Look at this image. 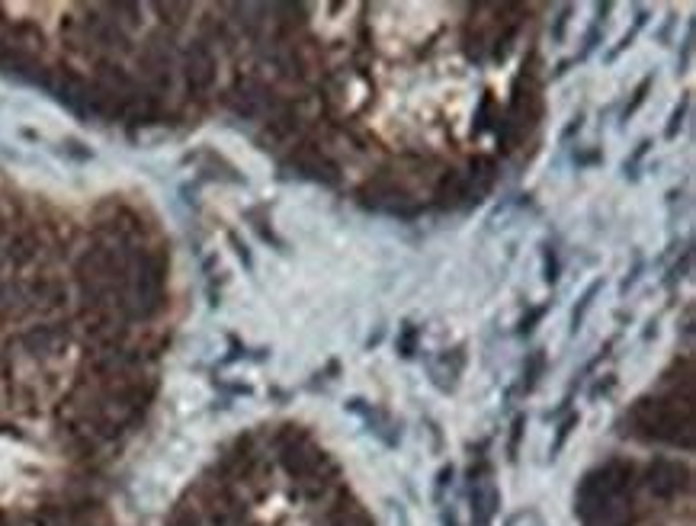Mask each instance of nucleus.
<instances>
[{
  "label": "nucleus",
  "mask_w": 696,
  "mask_h": 526,
  "mask_svg": "<svg viewBox=\"0 0 696 526\" xmlns=\"http://www.w3.org/2000/svg\"><path fill=\"white\" fill-rule=\"evenodd\" d=\"M280 456H283V466L292 478H308V482L321 478L324 462H328V456H324L305 433H289V437L283 440Z\"/></svg>",
  "instance_id": "1"
},
{
  "label": "nucleus",
  "mask_w": 696,
  "mask_h": 526,
  "mask_svg": "<svg viewBox=\"0 0 696 526\" xmlns=\"http://www.w3.org/2000/svg\"><path fill=\"white\" fill-rule=\"evenodd\" d=\"M289 164L296 167L302 177L318 180V183H328V187H334V183L340 180L337 164L321 148H315V145H299L296 151L289 154Z\"/></svg>",
  "instance_id": "2"
},
{
  "label": "nucleus",
  "mask_w": 696,
  "mask_h": 526,
  "mask_svg": "<svg viewBox=\"0 0 696 526\" xmlns=\"http://www.w3.org/2000/svg\"><path fill=\"white\" fill-rule=\"evenodd\" d=\"M183 74H187V87L190 94H206V90L215 84V58L206 49L203 42H196L187 52V65H183Z\"/></svg>",
  "instance_id": "3"
},
{
  "label": "nucleus",
  "mask_w": 696,
  "mask_h": 526,
  "mask_svg": "<svg viewBox=\"0 0 696 526\" xmlns=\"http://www.w3.org/2000/svg\"><path fill=\"white\" fill-rule=\"evenodd\" d=\"M687 482H690V472L684 466H677V462L661 459L648 469V488H652V494H658V498H674V494L687 488Z\"/></svg>",
  "instance_id": "4"
},
{
  "label": "nucleus",
  "mask_w": 696,
  "mask_h": 526,
  "mask_svg": "<svg viewBox=\"0 0 696 526\" xmlns=\"http://www.w3.org/2000/svg\"><path fill=\"white\" fill-rule=\"evenodd\" d=\"M498 504H501V494L488 478V472L472 475V520H475V526H491L494 514H498Z\"/></svg>",
  "instance_id": "5"
},
{
  "label": "nucleus",
  "mask_w": 696,
  "mask_h": 526,
  "mask_svg": "<svg viewBox=\"0 0 696 526\" xmlns=\"http://www.w3.org/2000/svg\"><path fill=\"white\" fill-rule=\"evenodd\" d=\"M472 190H469V180L466 174H459V170H450V174H443L440 183H437V203L443 209H450V206H459L462 199H469Z\"/></svg>",
  "instance_id": "6"
},
{
  "label": "nucleus",
  "mask_w": 696,
  "mask_h": 526,
  "mask_svg": "<svg viewBox=\"0 0 696 526\" xmlns=\"http://www.w3.org/2000/svg\"><path fill=\"white\" fill-rule=\"evenodd\" d=\"M543 369H546V353L536 350L533 357L527 360V369H523V392L533 389V385L539 382V376H543Z\"/></svg>",
  "instance_id": "7"
},
{
  "label": "nucleus",
  "mask_w": 696,
  "mask_h": 526,
  "mask_svg": "<svg viewBox=\"0 0 696 526\" xmlns=\"http://www.w3.org/2000/svg\"><path fill=\"white\" fill-rule=\"evenodd\" d=\"M600 286H603L600 280L587 286V292H584L581 302H578V308H575V315H571V331H578V328H581V321H584V315H587V312H591V305H594V299H597Z\"/></svg>",
  "instance_id": "8"
},
{
  "label": "nucleus",
  "mask_w": 696,
  "mask_h": 526,
  "mask_svg": "<svg viewBox=\"0 0 696 526\" xmlns=\"http://www.w3.org/2000/svg\"><path fill=\"white\" fill-rule=\"evenodd\" d=\"M648 90H652V77H645V81L636 87V94H632V100L626 103V110H623V119H626V122L642 110V103H645V97H648Z\"/></svg>",
  "instance_id": "9"
},
{
  "label": "nucleus",
  "mask_w": 696,
  "mask_h": 526,
  "mask_svg": "<svg viewBox=\"0 0 696 526\" xmlns=\"http://www.w3.org/2000/svg\"><path fill=\"white\" fill-rule=\"evenodd\" d=\"M398 353L405 360H411L414 353H417V328H414V324H405V328H401V334H398Z\"/></svg>",
  "instance_id": "10"
},
{
  "label": "nucleus",
  "mask_w": 696,
  "mask_h": 526,
  "mask_svg": "<svg viewBox=\"0 0 696 526\" xmlns=\"http://www.w3.org/2000/svg\"><path fill=\"white\" fill-rule=\"evenodd\" d=\"M645 23H648V13H645V10H639V17H636V26H632V29H629V33H626V36L620 39V45H616V49L610 52V61H613L616 55H620V52H626V49H629V45H632V42H636V36H639V33H642V29H645Z\"/></svg>",
  "instance_id": "11"
},
{
  "label": "nucleus",
  "mask_w": 696,
  "mask_h": 526,
  "mask_svg": "<svg viewBox=\"0 0 696 526\" xmlns=\"http://www.w3.org/2000/svg\"><path fill=\"white\" fill-rule=\"evenodd\" d=\"M687 110H690V97H684V100L677 103V110L668 119V129H664V138H677L680 126H684V119H687Z\"/></svg>",
  "instance_id": "12"
},
{
  "label": "nucleus",
  "mask_w": 696,
  "mask_h": 526,
  "mask_svg": "<svg viewBox=\"0 0 696 526\" xmlns=\"http://www.w3.org/2000/svg\"><path fill=\"white\" fill-rule=\"evenodd\" d=\"M648 148H652V142H642V145L636 148V154H632V158L626 161V177H629V180L639 177V164H642V158L648 154Z\"/></svg>",
  "instance_id": "13"
},
{
  "label": "nucleus",
  "mask_w": 696,
  "mask_h": 526,
  "mask_svg": "<svg viewBox=\"0 0 696 526\" xmlns=\"http://www.w3.org/2000/svg\"><path fill=\"white\" fill-rule=\"evenodd\" d=\"M575 427H578V414H571V417H568V421H565V424L559 427V437H555V443H552V456H555V453H559V450H562V446H565V440H568V433H571V430H575Z\"/></svg>",
  "instance_id": "14"
},
{
  "label": "nucleus",
  "mask_w": 696,
  "mask_h": 526,
  "mask_svg": "<svg viewBox=\"0 0 696 526\" xmlns=\"http://www.w3.org/2000/svg\"><path fill=\"white\" fill-rule=\"evenodd\" d=\"M546 312H549V305H539V308H533V312H530L527 318L520 321V334H530V331L536 328V324H539V318H543Z\"/></svg>",
  "instance_id": "15"
},
{
  "label": "nucleus",
  "mask_w": 696,
  "mask_h": 526,
  "mask_svg": "<svg viewBox=\"0 0 696 526\" xmlns=\"http://www.w3.org/2000/svg\"><path fill=\"white\" fill-rule=\"evenodd\" d=\"M690 260H693V251L687 247V254H684V263H677V267L671 270V280H668V286H674L677 280H684V273L690 270Z\"/></svg>",
  "instance_id": "16"
},
{
  "label": "nucleus",
  "mask_w": 696,
  "mask_h": 526,
  "mask_svg": "<svg viewBox=\"0 0 696 526\" xmlns=\"http://www.w3.org/2000/svg\"><path fill=\"white\" fill-rule=\"evenodd\" d=\"M555 280H559V257H555V251H546V283Z\"/></svg>",
  "instance_id": "17"
},
{
  "label": "nucleus",
  "mask_w": 696,
  "mask_h": 526,
  "mask_svg": "<svg viewBox=\"0 0 696 526\" xmlns=\"http://www.w3.org/2000/svg\"><path fill=\"white\" fill-rule=\"evenodd\" d=\"M690 52H693V26H687V39H684V55H680V61H677V68H680V74H684V68H687V61H690Z\"/></svg>",
  "instance_id": "18"
},
{
  "label": "nucleus",
  "mask_w": 696,
  "mask_h": 526,
  "mask_svg": "<svg viewBox=\"0 0 696 526\" xmlns=\"http://www.w3.org/2000/svg\"><path fill=\"white\" fill-rule=\"evenodd\" d=\"M520 437H523V417H517V421H514V437H510V459H517Z\"/></svg>",
  "instance_id": "19"
},
{
  "label": "nucleus",
  "mask_w": 696,
  "mask_h": 526,
  "mask_svg": "<svg viewBox=\"0 0 696 526\" xmlns=\"http://www.w3.org/2000/svg\"><path fill=\"white\" fill-rule=\"evenodd\" d=\"M639 273H642V257H636V267H632V273L626 276L623 280V292H629L632 286H636V280H639Z\"/></svg>",
  "instance_id": "20"
},
{
  "label": "nucleus",
  "mask_w": 696,
  "mask_h": 526,
  "mask_svg": "<svg viewBox=\"0 0 696 526\" xmlns=\"http://www.w3.org/2000/svg\"><path fill=\"white\" fill-rule=\"evenodd\" d=\"M450 482H453V466H446V469H443V472L437 475V501H440V494H443V488H446V485H450Z\"/></svg>",
  "instance_id": "21"
},
{
  "label": "nucleus",
  "mask_w": 696,
  "mask_h": 526,
  "mask_svg": "<svg viewBox=\"0 0 696 526\" xmlns=\"http://www.w3.org/2000/svg\"><path fill=\"white\" fill-rule=\"evenodd\" d=\"M568 17H571V7H565V10H562L559 26H555V42H562V36H565V26H568Z\"/></svg>",
  "instance_id": "22"
},
{
  "label": "nucleus",
  "mask_w": 696,
  "mask_h": 526,
  "mask_svg": "<svg viewBox=\"0 0 696 526\" xmlns=\"http://www.w3.org/2000/svg\"><path fill=\"white\" fill-rule=\"evenodd\" d=\"M578 129H581V116H578V119H571V126H568V129H565V135H562V138H565V142H568V138H571V135H575Z\"/></svg>",
  "instance_id": "23"
},
{
  "label": "nucleus",
  "mask_w": 696,
  "mask_h": 526,
  "mask_svg": "<svg viewBox=\"0 0 696 526\" xmlns=\"http://www.w3.org/2000/svg\"><path fill=\"white\" fill-rule=\"evenodd\" d=\"M443 526H459L456 514H446V517H443Z\"/></svg>",
  "instance_id": "24"
},
{
  "label": "nucleus",
  "mask_w": 696,
  "mask_h": 526,
  "mask_svg": "<svg viewBox=\"0 0 696 526\" xmlns=\"http://www.w3.org/2000/svg\"><path fill=\"white\" fill-rule=\"evenodd\" d=\"M0 526H4V517H0Z\"/></svg>",
  "instance_id": "25"
}]
</instances>
